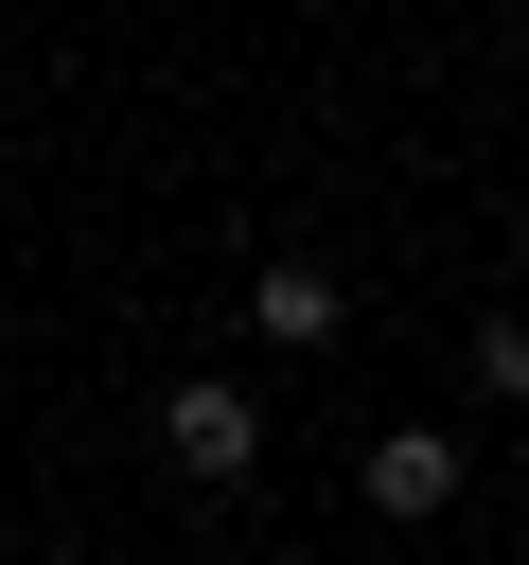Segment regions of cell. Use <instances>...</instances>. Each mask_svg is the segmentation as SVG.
Segmentation results:
<instances>
[{
    "instance_id": "cell-1",
    "label": "cell",
    "mask_w": 529,
    "mask_h": 565,
    "mask_svg": "<svg viewBox=\"0 0 529 565\" xmlns=\"http://www.w3.org/2000/svg\"><path fill=\"white\" fill-rule=\"evenodd\" d=\"M159 459H176L194 494H229V477L264 459V406H247L229 371H194V388H159Z\"/></svg>"
},
{
    "instance_id": "cell-2",
    "label": "cell",
    "mask_w": 529,
    "mask_h": 565,
    "mask_svg": "<svg viewBox=\"0 0 529 565\" xmlns=\"http://www.w3.org/2000/svg\"><path fill=\"white\" fill-rule=\"evenodd\" d=\"M458 477H476V459H458V424H388V441L353 459V494H370L388 530H441V512H458Z\"/></svg>"
},
{
    "instance_id": "cell-3",
    "label": "cell",
    "mask_w": 529,
    "mask_h": 565,
    "mask_svg": "<svg viewBox=\"0 0 529 565\" xmlns=\"http://www.w3.org/2000/svg\"><path fill=\"white\" fill-rule=\"evenodd\" d=\"M335 318H353V282H335V265H300V247H282V265H247V335H264V353H335Z\"/></svg>"
},
{
    "instance_id": "cell-4",
    "label": "cell",
    "mask_w": 529,
    "mask_h": 565,
    "mask_svg": "<svg viewBox=\"0 0 529 565\" xmlns=\"http://www.w3.org/2000/svg\"><path fill=\"white\" fill-rule=\"evenodd\" d=\"M458 371H476V406H529V318H511V300H494V318H476V353H458Z\"/></svg>"
}]
</instances>
